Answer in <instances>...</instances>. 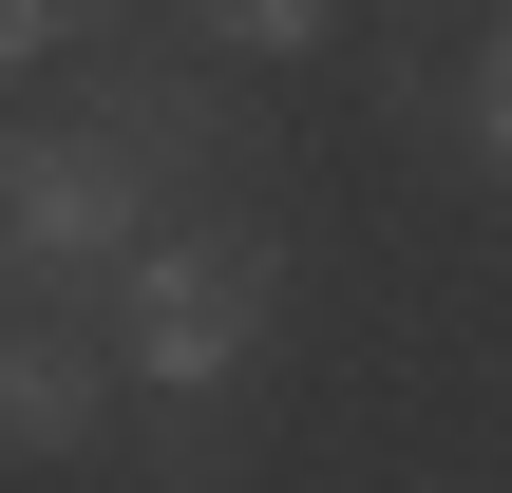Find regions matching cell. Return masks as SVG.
<instances>
[{
  "instance_id": "3957f363",
  "label": "cell",
  "mask_w": 512,
  "mask_h": 493,
  "mask_svg": "<svg viewBox=\"0 0 512 493\" xmlns=\"http://www.w3.org/2000/svg\"><path fill=\"white\" fill-rule=\"evenodd\" d=\"M76 114L133 152V190H152V209H247V171H266V114H247L209 57H95V76H76Z\"/></svg>"
},
{
  "instance_id": "52a82bcc",
  "label": "cell",
  "mask_w": 512,
  "mask_h": 493,
  "mask_svg": "<svg viewBox=\"0 0 512 493\" xmlns=\"http://www.w3.org/2000/svg\"><path fill=\"white\" fill-rule=\"evenodd\" d=\"M114 19H133V0H0V76H19V57H57V38H95V57H114Z\"/></svg>"
},
{
  "instance_id": "6da1fadb",
  "label": "cell",
  "mask_w": 512,
  "mask_h": 493,
  "mask_svg": "<svg viewBox=\"0 0 512 493\" xmlns=\"http://www.w3.org/2000/svg\"><path fill=\"white\" fill-rule=\"evenodd\" d=\"M266 323H285V228H266V209H171V228L95 285L114 380H152V399H228V380L266 361Z\"/></svg>"
},
{
  "instance_id": "ba28073f",
  "label": "cell",
  "mask_w": 512,
  "mask_h": 493,
  "mask_svg": "<svg viewBox=\"0 0 512 493\" xmlns=\"http://www.w3.org/2000/svg\"><path fill=\"white\" fill-rule=\"evenodd\" d=\"M475 152H494V190H512V19H494V57H475Z\"/></svg>"
},
{
  "instance_id": "7a4b0ae2",
  "label": "cell",
  "mask_w": 512,
  "mask_h": 493,
  "mask_svg": "<svg viewBox=\"0 0 512 493\" xmlns=\"http://www.w3.org/2000/svg\"><path fill=\"white\" fill-rule=\"evenodd\" d=\"M171 209L133 190V152L95 114H0V304H57V285H114Z\"/></svg>"
},
{
  "instance_id": "277c9868",
  "label": "cell",
  "mask_w": 512,
  "mask_h": 493,
  "mask_svg": "<svg viewBox=\"0 0 512 493\" xmlns=\"http://www.w3.org/2000/svg\"><path fill=\"white\" fill-rule=\"evenodd\" d=\"M95 437H114V342L76 304H0V475L95 456Z\"/></svg>"
},
{
  "instance_id": "5b68a950",
  "label": "cell",
  "mask_w": 512,
  "mask_h": 493,
  "mask_svg": "<svg viewBox=\"0 0 512 493\" xmlns=\"http://www.w3.org/2000/svg\"><path fill=\"white\" fill-rule=\"evenodd\" d=\"M133 493H247V437H228V399H171V418L133 437Z\"/></svg>"
},
{
  "instance_id": "8992f818",
  "label": "cell",
  "mask_w": 512,
  "mask_h": 493,
  "mask_svg": "<svg viewBox=\"0 0 512 493\" xmlns=\"http://www.w3.org/2000/svg\"><path fill=\"white\" fill-rule=\"evenodd\" d=\"M190 19V57H304V38H342V0H171Z\"/></svg>"
}]
</instances>
